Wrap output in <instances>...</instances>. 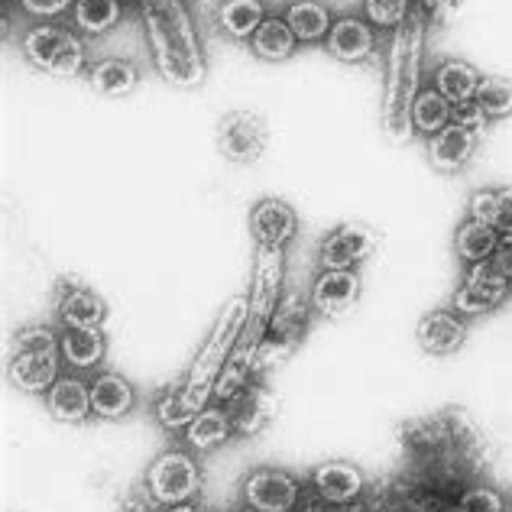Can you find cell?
I'll return each mask as SVG.
<instances>
[{"label":"cell","instance_id":"cell-1","mask_svg":"<svg viewBox=\"0 0 512 512\" xmlns=\"http://www.w3.org/2000/svg\"><path fill=\"white\" fill-rule=\"evenodd\" d=\"M399 435L409 461V487L461 496L490 470L493 448L467 409H438L425 419L406 422Z\"/></svg>","mask_w":512,"mask_h":512},{"label":"cell","instance_id":"cell-2","mask_svg":"<svg viewBox=\"0 0 512 512\" xmlns=\"http://www.w3.org/2000/svg\"><path fill=\"white\" fill-rule=\"evenodd\" d=\"M282 279H286V250L282 247H256L253 260V282H250V312L244 321V331L227 357L224 370L214 386V402L231 399L240 386H247L253 380V357L260 350V341L273 321V312L282 299Z\"/></svg>","mask_w":512,"mask_h":512},{"label":"cell","instance_id":"cell-3","mask_svg":"<svg viewBox=\"0 0 512 512\" xmlns=\"http://www.w3.org/2000/svg\"><path fill=\"white\" fill-rule=\"evenodd\" d=\"M140 17L159 75L175 88L205 82V52L182 0H140Z\"/></svg>","mask_w":512,"mask_h":512},{"label":"cell","instance_id":"cell-4","mask_svg":"<svg viewBox=\"0 0 512 512\" xmlns=\"http://www.w3.org/2000/svg\"><path fill=\"white\" fill-rule=\"evenodd\" d=\"M425 17L412 10V17L393 33L386 62V88H383V127L389 140L412 137V104L422 91V56H425Z\"/></svg>","mask_w":512,"mask_h":512},{"label":"cell","instance_id":"cell-5","mask_svg":"<svg viewBox=\"0 0 512 512\" xmlns=\"http://www.w3.org/2000/svg\"><path fill=\"white\" fill-rule=\"evenodd\" d=\"M247 312H250V299H244V295H237V299L227 302L221 308L218 321H214L211 334L205 338V344H201L198 357L192 360V367H188V373H185L182 389L198 412L208 406V399H214V386H218V376L224 370V363H227V357H231L240 331H244Z\"/></svg>","mask_w":512,"mask_h":512},{"label":"cell","instance_id":"cell-6","mask_svg":"<svg viewBox=\"0 0 512 512\" xmlns=\"http://www.w3.org/2000/svg\"><path fill=\"white\" fill-rule=\"evenodd\" d=\"M59 334L46 325H26L13 334L7 357V380L13 389L30 396H46L62 376Z\"/></svg>","mask_w":512,"mask_h":512},{"label":"cell","instance_id":"cell-7","mask_svg":"<svg viewBox=\"0 0 512 512\" xmlns=\"http://www.w3.org/2000/svg\"><path fill=\"white\" fill-rule=\"evenodd\" d=\"M312 299H305L299 289L286 292L276 305L273 321L260 341V350L253 357V376H263L269 370L282 367L295 350L302 347L305 334H308V321H312Z\"/></svg>","mask_w":512,"mask_h":512},{"label":"cell","instance_id":"cell-8","mask_svg":"<svg viewBox=\"0 0 512 512\" xmlns=\"http://www.w3.org/2000/svg\"><path fill=\"white\" fill-rule=\"evenodd\" d=\"M20 49L30 65L56 78L85 75V46L75 30L59 23H36L23 33Z\"/></svg>","mask_w":512,"mask_h":512},{"label":"cell","instance_id":"cell-9","mask_svg":"<svg viewBox=\"0 0 512 512\" xmlns=\"http://www.w3.org/2000/svg\"><path fill=\"white\" fill-rule=\"evenodd\" d=\"M143 483H146V496H150V503L169 509V506L188 503L192 496H198L201 467L188 451L172 448V451H163L150 467H146Z\"/></svg>","mask_w":512,"mask_h":512},{"label":"cell","instance_id":"cell-10","mask_svg":"<svg viewBox=\"0 0 512 512\" xmlns=\"http://www.w3.org/2000/svg\"><path fill=\"white\" fill-rule=\"evenodd\" d=\"M512 292V279H506L500 269L493 266V260H483L467 266V273L457 286L451 308L457 315L464 318H477V315H487L493 308H500Z\"/></svg>","mask_w":512,"mask_h":512},{"label":"cell","instance_id":"cell-11","mask_svg":"<svg viewBox=\"0 0 512 512\" xmlns=\"http://www.w3.org/2000/svg\"><path fill=\"white\" fill-rule=\"evenodd\" d=\"M269 146V127L260 114L253 111H231L218 124V153L227 163L253 166L260 163Z\"/></svg>","mask_w":512,"mask_h":512},{"label":"cell","instance_id":"cell-12","mask_svg":"<svg viewBox=\"0 0 512 512\" xmlns=\"http://www.w3.org/2000/svg\"><path fill=\"white\" fill-rule=\"evenodd\" d=\"M380 244H383V237L376 227L360 224V221H344L321 240L318 263L321 269H357L380 250Z\"/></svg>","mask_w":512,"mask_h":512},{"label":"cell","instance_id":"cell-13","mask_svg":"<svg viewBox=\"0 0 512 512\" xmlns=\"http://www.w3.org/2000/svg\"><path fill=\"white\" fill-rule=\"evenodd\" d=\"M224 412H227V419H231L237 438H253L276 419L279 396L273 386L263 383L260 376H253L247 386H240L237 393L224 402Z\"/></svg>","mask_w":512,"mask_h":512},{"label":"cell","instance_id":"cell-14","mask_svg":"<svg viewBox=\"0 0 512 512\" xmlns=\"http://www.w3.org/2000/svg\"><path fill=\"white\" fill-rule=\"evenodd\" d=\"M52 305H56V318H59L62 328L94 331V328H101L104 318H107V302L78 276H59L56 279Z\"/></svg>","mask_w":512,"mask_h":512},{"label":"cell","instance_id":"cell-15","mask_svg":"<svg viewBox=\"0 0 512 512\" xmlns=\"http://www.w3.org/2000/svg\"><path fill=\"white\" fill-rule=\"evenodd\" d=\"M244 503L260 512H292L302 500V487L289 470L279 467H260L244 480Z\"/></svg>","mask_w":512,"mask_h":512},{"label":"cell","instance_id":"cell-16","mask_svg":"<svg viewBox=\"0 0 512 512\" xmlns=\"http://www.w3.org/2000/svg\"><path fill=\"white\" fill-rule=\"evenodd\" d=\"M250 234L256 247H282L292 244V237L299 234V214L282 198H260L250 208Z\"/></svg>","mask_w":512,"mask_h":512},{"label":"cell","instance_id":"cell-17","mask_svg":"<svg viewBox=\"0 0 512 512\" xmlns=\"http://www.w3.org/2000/svg\"><path fill=\"white\" fill-rule=\"evenodd\" d=\"M415 341L428 357H451L467 344V318L457 315L454 308H435L419 318Z\"/></svg>","mask_w":512,"mask_h":512},{"label":"cell","instance_id":"cell-18","mask_svg":"<svg viewBox=\"0 0 512 512\" xmlns=\"http://www.w3.org/2000/svg\"><path fill=\"white\" fill-rule=\"evenodd\" d=\"M360 299L357 269H318L312 286V305L325 318H344Z\"/></svg>","mask_w":512,"mask_h":512},{"label":"cell","instance_id":"cell-19","mask_svg":"<svg viewBox=\"0 0 512 512\" xmlns=\"http://www.w3.org/2000/svg\"><path fill=\"white\" fill-rule=\"evenodd\" d=\"M325 46L338 62L360 65L376 52V26L367 17H354V13H347V17L334 20Z\"/></svg>","mask_w":512,"mask_h":512},{"label":"cell","instance_id":"cell-20","mask_svg":"<svg viewBox=\"0 0 512 512\" xmlns=\"http://www.w3.org/2000/svg\"><path fill=\"white\" fill-rule=\"evenodd\" d=\"M312 487L325 503L347 506L360 500V493L367 490V477L363 470L350 461H325L312 470Z\"/></svg>","mask_w":512,"mask_h":512},{"label":"cell","instance_id":"cell-21","mask_svg":"<svg viewBox=\"0 0 512 512\" xmlns=\"http://www.w3.org/2000/svg\"><path fill=\"white\" fill-rule=\"evenodd\" d=\"M46 412L56 422L82 425L91 419V383L82 376H59L56 386L46 393Z\"/></svg>","mask_w":512,"mask_h":512},{"label":"cell","instance_id":"cell-22","mask_svg":"<svg viewBox=\"0 0 512 512\" xmlns=\"http://www.w3.org/2000/svg\"><path fill=\"white\" fill-rule=\"evenodd\" d=\"M480 146V137H474L470 130H464L461 124H451L444 127L441 133L428 140V156H431V166L438 172H461L470 159H474Z\"/></svg>","mask_w":512,"mask_h":512},{"label":"cell","instance_id":"cell-23","mask_svg":"<svg viewBox=\"0 0 512 512\" xmlns=\"http://www.w3.org/2000/svg\"><path fill=\"white\" fill-rule=\"evenodd\" d=\"M137 406V393L133 383L120 373H101L91 383V415L94 419H124V415Z\"/></svg>","mask_w":512,"mask_h":512},{"label":"cell","instance_id":"cell-24","mask_svg":"<svg viewBox=\"0 0 512 512\" xmlns=\"http://www.w3.org/2000/svg\"><path fill=\"white\" fill-rule=\"evenodd\" d=\"M480 82H483L480 69L464 59H441L435 65V72H431V88H435L444 101H451L454 107L474 101Z\"/></svg>","mask_w":512,"mask_h":512},{"label":"cell","instance_id":"cell-25","mask_svg":"<svg viewBox=\"0 0 512 512\" xmlns=\"http://www.w3.org/2000/svg\"><path fill=\"white\" fill-rule=\"evenodd\" d=\"M295 49H299V39H295L286 17H282V13H266L260 30H256L250 39L253 56L263 62H286L295 56Z\"/></svg>","mask_w":512,"mask_h":512},{"label":"cell","instance_id":"cell-26","mask_svg":"<svg viewBox=\"0 0 512 512\" xmlns=\"http://www.w3.org/2000/svg\"><path fill=\"white\" fill-rule=\"evenodd\" d=\"M62 344V360L65 367H72L78 373L85 370H98L104 357H107V338L101 334V328L94 331H78V328H65L59 334Z\"/></svg>","mask_w":512,"mask_h":512},{"label":"cell","instance_id":"cell-27","mask_svg":"<svg viewBox=\"0 0 512 512\" xmlns=\"http://www.w3.org/2000/svg\"><path fill=\"white\" fill-rule=\"evenodd\" d=\"M282 17L292 26L299 43H321V39H328L334 26L331 10L328 4H321V0H292V4L282 10Z\"/></svg>","mask_w":512,"mask_h":512},{"label":"cell","instance_id":"cell-28","mask_svg":"<svg viewBox=\"0 0 512 512\" xmlns=\"http://www.w3.org/2000/svg\"><path fill=\"white\" fill-rule=\"evenodd\" d=\"M182 435H185V444L192 451L208 454L214 448H221L224 441H231L234 428H231V419H227L224 406H205L192 419V425L182 431Z\"/></svg>","mask_w":512,"mask_h":512},{"label":"cell","instance_id":"cell-29","mask_svg":"<svg viewBox=\"0 0 512 512\" xmlns=\"http://www.w3.org/2000/svg\"><path fill=\"white\" fill-rule=\"evenodd\" d=\"M91 85L98 94H104V98H127V94L137 91L140 85V72L137 65H133L130 59H101L91 65Z\"/></svg>","mask_w":512,"mask_h":512},{"label":"cell","instance_id":"cell-30","mask_svg":"<svg viewBox=\"0 0 512 512\" xmlns=\"http://www.w3.org/2000/svg\"><path fill=\"white\" fill-rule=\"evenodd\" d=\"M263 20H266L263 0H224V4L218 7L221 33L237 39V43H250Z\"/></svg>","mask_w":512,"mask_h":512},{"label":"cell","instance_id":"cell-31","mask_svg":"<svg viewBox=\"0 0 512 512\" xmlns=\"http://www.w3.org/2000/svg\"><path fill=\"white\" fill-rule=\"evenodd\" d=\"M500 237L503 234L496 231V227L467 218L461 227H457V234H454V250H457V256H461L467 266H474V263L490 260V256L496 253V247H500Z\"/></svg>","mask_w":512,"mask_h":512},{"label":"cell","instance_id":"cell-32","mask_svg":"<svg viewBox=\"0 0 512 512\" xmlns=\"http://www.w3.org/2000/svg\"><path fill=\"white\" fill-rule=\"evenodd\" d=\"M120 13H124L120 0H75L72 30L82 36H104L120 23Z\"/></svg>","mask_w":512,"mask_h":512},{"label":"cell","instance_id":"cell-33","mask_svg":"<svg viewBox=\"0 0 512 512\" xmlns=\"http://www.w3.org/2000/svg\"><path fill=\"white\" fill-rule=\"evenodd\" d=\"M451 114H454V104L444 101L441 94L428 85L419 91V98H415V104H412V130L431 140L435 133H441L451 124Z\"/></svg>","mask_w":512,"mask_h":512},{"label":"cell","instance_id":"cell-34","mask_svg":"<svg viewBox=\"0 0 512 512\" xmlns=\"http://www.w3.org/2000/svg\"><path fill=\"white\" fill-rule=\"evenodd\" d=\"M153 415H156V422L163 425L166 431H185L188 425H192V419L198 415V409L188 402V396H185V389H182V383H172V386H166L163 393L156 396V402H153Z\"/></svg>","mask_w":512,"mask_h":512},{"label":"cell","instance_id":"cell-35","mask_svg":"<svg viewBox=\"0 0 512 512\" xmlns=\"http://www.w3.org/2000/svg\"><path fill=\"white\" fill-rule=\"evenodd\" d=\"M474 101L483 107V114L490 120H503L512 114V82L503 75H483Z\"/></svg>","mask_w":512,"mask_h":512},{"label":"cell","instance_id":"cell-36","mask_svg":"<svg viewBox=\"0 0 512 512\" xmlns=\"http://www.w3.org/2000/svg\"><path fill=\"white\" fill-rule=\"evenodd\" d=\"M415 0H363V17L380 30H399L412 17Z\"/></svg>","mask_w":512,"mask_h":512},{"label":"cell","instance_id":"cell-37","mask_svg":"<svg viewBox=\"0 0 512 512\" xmlns=\"http://www.w3.org/2000/svg\"><path fill=\"white\" fill-rule=\"evenodd\" d=\"M454 506L461 512H503L506 500L500 490L487 487V483H474V487H467L461 496H457Z\"/></svg>","mask_w":512,"mask_h":512},{"label":"cell","instance_id":"cell-38","mask_svg":"<svg viewBox=\"0 0 512 512\" xmlns=\"http://www.w3.org/2000/svg\"><path fill=\"white\" fill-rule=\"evenodd\" d=\"M451 120H454V124H461L464 130H470V133H474V137H480V140H483V133H487V127H490V117L483 114V107H480L477 101L457 104V107H454V114H451Z\"/></svg>","mask_w":512,"mask_h":512},{"label":"cell","instance_id":"cell-39","mask_svg":"<svg viewBox=\"0 0 512 512\" xmlns=\"http://www.w3.org/2000/svg\"><path fill=\"white\" fill-rule=\"evenodd\" d=\"M467 218L496 227V188H477L467 201Z\"/></svg>","mask_w":512,"mask_h":512},{"label":"cell","instance_id":"cell-40","mask_svg":"<svg viewBox=\"0 0 512 512\" xmlns=\"http://www.w3.org/2000/svg\"><path fill=\"white\" fill-rule=\"evenodd\" d=\"M20 7L36 20H56L62 13H72L75 0H20Z\"/></svg>","mask_w":512,"mask_h":512},{"label":"cell","instance_id":"cell-41","mask_svg":"<svg viewBox=\"0 0 512 512\" xmlns=\"http://www.w3.org/2000/svg\"><path fill=\"white\" fill-rule=\"evenodd\" d=\"M461 7V0H415V10L422 13L425 23H448L454 17V10Z\"/></svg>","mask_w":512,"mask_h":512},{"label":"cell","instance_id":"cell-42","mask_svg":"<svg viewBox=\"0 0 512 512\" xmlns=\"http://www.w3.org/2000/svg\"><path fill=\"white\" fill-rule=\"evenodd\" d=\"M496 231L512 234V188H496Z\"/></svg>","mask_w":512,"mask_h":512},{"label":"cell","instance_id":"cell-43","mask_svg":"<svg viewBox=\"0 0 512 512\" xmlns=\"http://www.w3.org/2000/svg\"><path fill=\"white\" fill-rule=\"evenodd\" d=\"M490 260H493V266L500 269L506 279H512V234L500 237V247H496V253L490 256Z\"/></svg>","mask_w":512,"mask_h":512},{"label":"cell","instance_id":"cell-44","mask_svg":"<svg viewBox=\"0 0 512 512\" xmlns=\"http://www.w3.org/2000/svg\"><path fill=\"white\" fill-rule=\"evenodd\" d=\"M163 512H201V509L192 506V503H179V506H169V509H163Z\"/></svg>","mask_w":512,"mask_h":512},{"label":"cell","instance_id":"cell-45","mask_svg":"<svg viewBox=\"0 0 512 512\" xmlns=\"http://www.w3.org/2000/svg\"><path fill=\"white\" fill-rule=\"evenodd\" d=\"M237 512H260V509H253V506H244V509H237Z\"/></svg>","mask_w":512,"mask_h":512}]
</instances>
